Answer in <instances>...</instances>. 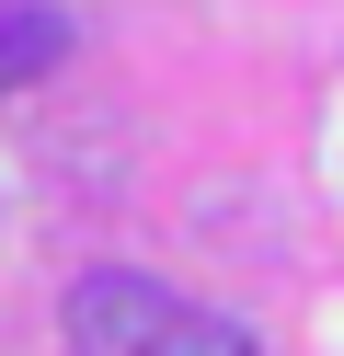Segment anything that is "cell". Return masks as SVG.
<instances>
[{"label":"cell","instance_id":"1","mask_svg":"<svg viewBox=\"0 0 344 356\" xmlns=\"http://www.w3.org/2000/svg\"><path fill=\"white\" fill-rule=\"evenodd\" d=\"M69 345L81 356H264L229 310L172 299V287L138 276V264H104V276L69 287Z\"/></svg>","mask_w":344,"mask_h":356},{"label":"cell","instance_id":"2","mask_svg":"<svg viewBox=\"0 0 344 356\" xmlns=\"http://www.w3.org/2000/svg\"><path fill=\"white\" fill-rule=\"evenodd\" d=\"M58 58H69V12H46V0H0V92L46 81Z\"/></svg>","mask_w":344,"mask_h":356}]
</instances>
